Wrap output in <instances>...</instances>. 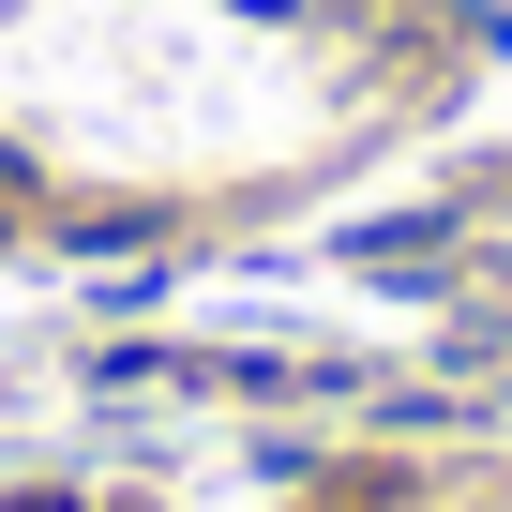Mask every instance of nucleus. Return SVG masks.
<instances>
[]
</instances>
